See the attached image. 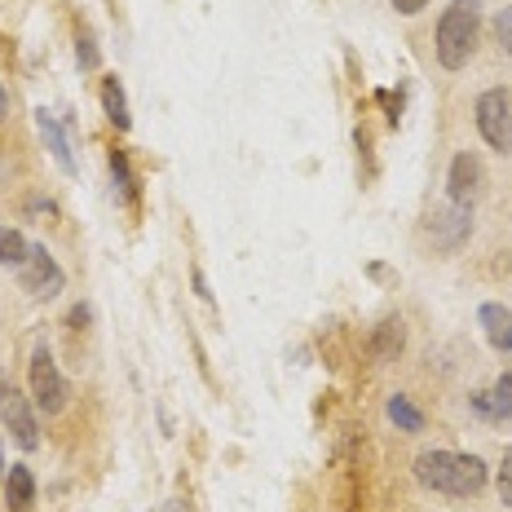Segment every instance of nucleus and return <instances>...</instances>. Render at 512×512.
<instances>
[{
	"label": "nucleus",
	"instance_id": "7ed1b4c3",
	"mask_svg": "<svg viewBox=\"0 0 512 512\" xmlns=\"http://www.w3.org/2000/svg\"><path fill=\"white\" fill-rule=\"evenodd\" d=\"M477 133H482V142L490 151L508 155L512 151V89H486L482 98H477Z\"/></svg>",
	"mask_w": 512,
	"mask_h": 512
},
{
	"label": "nucleus",
	"instance_id": "f3484780",
	"mask_svg": "<svg viewBox=\"0 0 512 512\" xmlns=\"http://www.w3.org/2000/svg\"><path fill=\"white\" fill-rule=\"evenodd\" d=\"M111 177H115V186H120V195L133 204V199H137V181H133V173H128V159L120 151L111 155Z\"/></svg>",
	"mask_w": 512,
	"mask_h": 512
},
{
	"label": "nucleus",
	"instance_id": "9d476101",
	"mask_svg": "<svg viewBox=\"0 0 512 512\" xmlns=\"http://www.w3.org/2000/svg\"><path fill=\"white\" fill-rule=\"evenodd\" d=\"M36 128H40V137H45V146H49L53 164H58L62 173H76V155H71L67 128L58 124V115H53V111H36Z\"/></svg>",
	"mask_w": 512,
	"mask_h": 512
},
{
	"label": "nucleus",
	"instance_id": "1a4fd4ad",
	"mask_svg": "<svg viewBox=\"0 0 512 512\" xmlns=\"http://www.w3.org/2000/svg\"><path fill=\"white\" fill-rule=\"evenodd\" d=\"M473 411L482 415V420H490V424L512 420V376H499L490 389L473 393Z\"/></svg>",
	"mask_w": 512,
	"mask_h": 512
},
{
	"label": "nucleus",
	"instance_id": "aec40b11",
	"mask_svg": "<svg viewBox=\"0 0 512 512\" xmlns=\"http://www.w3.org/2000/svg\"><path fill=\"white\" fill-rule=\"evenodd\" d=\"M499 499L512 504V446L504 451V464H499Z\"/></svg>",
	"mask_w": 512,
	"mask_h": 512
},
{
	"label": "nucleus",
	"instance_id": "4be33fe9",
	"mask_svg": "<svg viewBox=\"0 0 512 512\" xmlns=\"http://www.w3.org/2000/svg\"><path fill=\"white\" fill-rule=\"evenodd\" d=\"M71 323H76V327L89 323V305H76V309H71Z\"/></svg>",
	"mask_w": 512,
	"mask_h": 512
},
{
	"label": "nucleus",
	"instance_id": "a211bd4d",
	"mask_svg": "<svg viewBox=\"0 0 512 512\" xmlns=\"http://www.w3.org/2000/svg\"><path fill=\"white\" fill-rule=\"evenodd\" d=\"M76 58H80V67H84V71H98L102 53H98V45H93L89 31H80V36H76Z\"/></svg>",
	"mask_w": 512,
	"mask_h": 512
},
{
	"label": "nucleus",
	"instance_id": "2eb2a0df",
	"mask_svg": "<svg viewBox=\"0 0 512 512\" xmlns=\"http://www.w3.org/2000/svg\"><path fill=\"white\" fill-rule=\"evenodd\" d=\"M389 420L398 424L402 433H420L424 429V411L415 407L407 393H393V398H389Z\"/></svg>",
	"mask_w": 512,
	"mask_h": 512
},
{
	"label": "nucleus",
	"instance_id": "5701e85b",
	"mask_svg": "<svg viewBox=\"0 0 512 512\" xmlns=\"http://www.w3.org/2000/svg\"><path fill=\"white\" fill-rule=\"evenodd\" d=\"M195 292H199V296H204V301H208V296H212V292H208V283H204V274H199V270H195Z\"/></svg>",
	"mask_w": 512,
	"mask_h": 512
},
{
	"label": "nucleus",
	"instance_id": "9b49d317",
	"mask_svg": "<svg viewBox=\"0 0 512 512\" xmlns=\"http://www.w3.org/2000/svg\"><path fill=\"white\" fill-rule=\"evenodd\" d=\"M477 323H482L486 340L499 349V354H512V309L499 305V301H486L477 309Z\"/></svg>",
	"mask_w": 512,
	"mask_h": 512
},
{
	"label": "nucleus",
	"instance_id": "6e6552de",
	"mask_svg": "<svg viewBox=\"0 0 512 512\" xmlns=\"http://www.w3.org/2000/svg\"><path fill=\"white\" fill-rule=\"evenodd\" d=\"M486 186V173H482V159L473 151H460L451 159V173H446V195H451V204H468L473 208V199L482 195Z\"/></svg>",
	"mask_w": 512,
	"mask_h": 512
},
{
	"label": "nucleus",
	"instance_id": "39448f33",
	"mask_svg": "<svg viewBox=\"0 0 512 512\" xmlns=\"http://www.w3.org/2000/svg\"><path fill=\"white\" fill-rule=\"evenodd\" d=\"M0 424H5L9 437H14L23 451H36V446H40L36 411H31V402H27L9 380H0Z\"/></svg>",
	"mask_w": 512,
	"mask_h": 512
},
{
	"label": "nucleus",
	"instance_id": "f8f14e48",
	"mask_svg": "<svg viewBox=\"0 0 512 512\" xmlns=\"http://www.w3.org/2000/svg\"><path fill=\"white\" fill-rule=\"evenodd\" d=\"M5 504L14 512H27L36 504V477H31V468H23V464L5 468Z\"/></svg>",
	"mask_w": 512,
	"mask_h": 512
},
{
	"label": "nucleus",
	"instance_id": "6ab92c4d",
	"mask_svg": "<svg viewBox=\"0 0 512 512\" xmlns=\"http://www.w3.org/2000/svg\"><path fill=\"white\" fill-rule=\"evenodd\" d=\"M495 40H499V49H504L508 58H512V5L495 14Z\"/></svg>",
	"mask_w": 512,
	"mask_h": 512
},
{
	"label": "nucleus",
	"instance_id": "f257e3e1",
	"mask_svg": "<svg viewBox=\"0 0 512 512\" xmlns=\"http://www.w3.org/2000/svg\"><path fill=\"white\" fill-rule=\"evenodd\" d=\"M415 482L437 490V495L473 499L486 490V464L460 451H420L415 455Z\"/></svg>",
	"mask_w": 512,
	"mask_h": 512
},
{
	"label": "nucleus",
	"instance_id": "4468645a",
	"mask_svg": "<svg viewBox=\"0 0 512 512\" xmlns=\"http://www.w3.org/2000/svg\"><path fill=\"white\" fill-rule=\"evenodd\" d=\"M102 106H106V120L120 128V133L133 124V115H128V98H124V84L115 80V76L102 80Z\"/></svg>",
	"mask_w": 512,
	"mask_h": 512
},
{
	"label": "nucleus",
	"instance_id": "b1692460",
	"mask_svg": "<svg viewBox=\"0 0 512 512\" xmlns=\"http://www.w3.org/2000/svg\"><path fill=\"white\" fill-rule=\"evenodd\" d=\"M9 115V93H5V84H0V120Z\"/></svg>",
	"mask_w": 512,
	"mask_h": 512
},
{
	"label": "nucleus",
	"instance_id": "20e7f679",
	"mask_svg": "<svg viewBox=\"0 0 512 512\" xmlns=\"http://www.w3.org/2000/svg\"><path fill=\"white\" fill-rule=\"evenodd\" d=\"M67 398H71V389H67V380H62L58 362H53L45 345H36L31 349V402L45 415H58L67 407Z\"/></svg>",
	"mask_w": 512,
	"mask_h": 512
},
{
	"label": "nucleus",
	"instance_id": "412c9836",
	"mask_svg": "<svg viewBox=\"0 0 512 512\" xmlns=\"http://www.w3.org/2000/svg\"><path fill=\"white\" fill-rule=\"evenodd\" d=\"M424 5H429V0H393V9H398V14H407V18H411V14H420Z\"/></svg>",
	"mask_w": 512,
	"mask_h": 512
},
{
	"label": "nucleus",
	"instance_id": "423d86ee",
	"mask_svg": "<svg viewBox=\"0 0 512 512\" xmlns=\"http://www.w3.org/2000/svg\"><path fill=\"white\" fill-rule=\"evenodd\" d=\"M18 283H23V292L36 296V301H53V296L67 287V274H62V265L45 252V243H31V256L23 270H18Z\"/></svg>",
	"mask_w": 512,
	"mask_h": 512
},
{
	"label": "nucleus",
	"instance_id": "dca6fc26",
	"mask_svg": "<svg viewBox=\"0 0 512 512\" xmlns=\"http://www.w3.org/2000/svg\"><path fill=\"white\" fill-rule=\"evenodd\" d=\"M27 256H31V243L23 239V234L9 230V226H0V265H9V270H23Z\"/></svg>",
	"mask_w": 512,
	"mask_h": 512
},
{
	"label": "nucleus",
	"instance_id": "0eeeda50",
	"mask_svg": "<svg viewBox=\"0 0 512 512\" xmlns=\"http://www.w3.org/2000/svg\"><path fill=\"white\" fill-rule=\"evenodd\" d=\"M468 234H473V208L468 204H446L433 212L429 221V239L437 252H460L468 243Z\"/></svg>",
	"mask_w": 512,
	"mask_h": 512
},
{
	"label": "nucleus",
	"instance_id": "f03ea898",
	"mask_svg": "<svg viewBox=\"0 0 512 512\" xmlns=\"http://www.w3.org/2000/svg\"><path fill=\"white\" fill-rule=\"evenodd\" d=\"M477 31H482V0H451V9L437 23V62L446 71L468 67L477 49Z\"/></svg>",
	"mask_w": 512,
	"mask_h": 512
},
{
	"label": "nucleus",
	"instance_id": "ddd939ff",
	"mask_svg": "<svg viewBox=\"0 0 512 512\" xmlns=\"http://www.w3.org/2000/svg\"><path fill=\"white\" fill-rule=\"evenodd\" d=\"M402 345H407V327H402V318H384V323L376 327V340H371V358L393 362L402 354Z\"/></svg>",
	"mask_w": 512,
	"mask_h": 512
}]
</instances>
